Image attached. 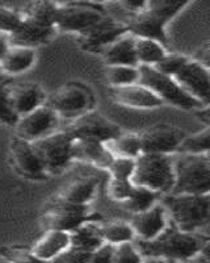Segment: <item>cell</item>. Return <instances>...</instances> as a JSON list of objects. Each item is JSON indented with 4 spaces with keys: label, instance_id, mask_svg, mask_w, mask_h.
I'll return each mask as SVG.
<instances>
[{
    "label": "cell",
    "instance_id": "cell-9",
    "mask_svg": "<svg viewBox=\"0 0 210 263\" xmlns=\"http://www.w3.org/2000/svg\"><path fill=\"white\" fill-rule=\"evenodd\" d=\"M107 13L93 4L87 3H57L55 28L62 32H71L79 34L80 32L96 24L105 17Z\"/></svg>",
    "mask_w": 210,
    "mask_h": 263
},
{
    "label": "cell",
    "instance_id": "cell-30",
    "mask_svg": "<svg viewBox=\"0 0 210 263\" xmlns=\"http://www.w3.org/2000/svg\"><path fill=\"white\" fill-rule=\"evenodd\" d=\"M160 197V194L155 191H151L144 187H138L134 185V190L132 191L130 196L126 199L125 201L120 204L122 208L126 211H129L132 215L134 213L143 212V211L149 210L154 204H156V200Z\"/></svg>",
    "mask_w": 210,
    "mask_h": 263
},
{
    "label": "cell",
    "instance_id": "cell-38",
    "mask_svg": "<svg viewBox=\"0 0 210 263\" xmlns=\"http://www.w3.org/2000/svg\"><path fill=\"white\" fill-rule=\"evenodd\" d=\"M143 257L135 248L134 242H123L114 246L112 263H142Z\"/></svg>",
    "mask_w": 210,
    "mask_h": 263
},
{
    "label": "cell",
    "instance_id": "cell-27",
    "mask_svg": "<svg viewBox=\"0 0 210 263\" xmlns=\"http://www.w3.org/2000/svg\"><path fill=\"white\" fill-rule=\"evenodd\" d=\"M107 149L113 157L135 159L142 153L138 133H121L118 137L105 142Z\"/></svg>",
    "mask_w": 210,
    "mask_h": 263
},
{
    "label": "cell",
    "instance_id": "cell-10",
    "mask_svg": "<svg viewBox=\"0 0 210 263\" xmlns=\"http://www.w3.org/2000/svg\"><path fill=\"white\" fill-rule=\"evenodd\" d=\"M128 33L125 21L116 20L108 15L78 34L81 48L92 53H102L104 49L116 39Z\"/></svg>",
    "mask_w": 210,
    "mask_h": 263
},
{
    "label": "cell",
    "instance_id": "cell-31",
    "mask_svg": "<svg viewBox=\"0 0 210 263\" xmlns=\"http://www.w3.org/2000/svg\"><path fill=\"white\" fill-rule=\"evenodd\" d=\"M105 78H107V82L111 84V87H123L138 83V66H107Z\"/></svg>",
    "mask_w": 210,
    "mask_h": 263
},
{
    "label": "cell",
    "instance_id": "cell-37",
    "mask_svg": "<svg viewBox=\"0 0 210 263\" xmlns=\"http://www.w3.org/2000/svg\"><path fill=\"white\" fill-rule=\"evenodd\" d=\"M134 190V184L130 180H121L109 178L107 184V195L111 200L121 204L130 196L132 191Z\"/></svg>",
    "mask_w": 210,
    "mask_h": 263
},
{
    "label": "cell",
    "instance_id": "cell-16",
    "mask_svg": "<svg viewBox=\"0 0 210 263\" xmlns=\"http://www.w3.org/2000/svg\"><path fill=\"white\" fill-rule=\"evenodd\" d=\"M8 96L13 111L18 117L34 111L36 108L45 104L46 100V93L42 87L30 81L20 83L8 82Z\"/></svg>",
    "mask_w": 210,
    "mask_h": 263
},
{
    "label": "cell",
    "instance_id": "cell-3",
    "mask_svg": "<svg viewBox=\"0 0 210 263\" xmlns=\"http://www.w3.org/2000/svg\"><path fill=\"white\" fill-rule=\"evenodd\" d=\"M175 182L171 195H202L210 191V157L205 154L172 156ZM168 195V194H167Z\"/></svg>",
    "mask_w": 210,
    "mask_h": 263
},
{
    "label": "cell",
    "instance_id": "cell-24",
    "mask_svg": "<svg viewBox=\"0 0 210 263\" xmlns=\"http://www.w3.org/2000/svg\"><path fill=\"white\" fill-rule=\"evenodd\" d=\"M36 62V49L9 45L8 50L0 60V69L7 77L23 74Z\"/></svg>",
    "mask_w": 210,
    "mask_h": 263
},
{
    "label": "cell",
    "instance_id": "cell-45",
    "mask_svg": "<svg viewBox=\"0 0 210 263\" xmlns=\"http://www.w3.org/2000/svg\"><path fill=\"white\" fill-rule=\"evenodd\" d=\"M142 263H175V262H171V260H167V259H162V258L147 257V258H143Z\"/></svg>",
    "mask_w": 210,
    "mask_h": 263
},
{
    "label": "cell",
    "instance_id": "cell-23",
    "mask_svg": "<svg viewBox=\"0 0 210 263\" xmlns=\"http://www.w3.org/2000/svg\"><path fill=\"white\" fill-rule=\"evenodd\" d=\"M134 41L135 37L128 32L109 44L101 53L107 66H138L135 57Z\"/></svg>",
    "mask_w": 210,
    "mask_h": 263
},
{
    "label": "cell",
    "instance_id": "cell-7",
    "mask_svg": "<svg viewBox=\"0 0 210 263\" xmlns=\"http://www.w3.org/2000/svg\"><path fill=\"white\" fill-rule=\"evenodd\" d=\"M100 216L91 213L88 205H76L62 200L60 197L46 205L42 213V224L46 230L72 232L88 221H99Z\"/></svg>",
    "mask_w": 210,
    "mask_h": 263
},
{
    "label": "cell",
    "instance_id": "cell-29",
    "mask_svg": "<svg viewBox=\"0 0 210 263\" xmlns=\"http://www.w3.org/2000/svg\"><path fill=\"white\" fill-rule=\"evenodd\" d=\"M100 236L104 242L111 243L113 246L134 241V232L130 228L129 222L122 221V220H114V221L100 224Z\"/></svg>",
    "mask_w": 210,
    "mask_h": 263
},
{
    "label": "cell",
    "instance_id": "cell-43",
    "mask_svg": "<svg viewBox=\"0 0 210 263\" xmlns=\"http://www.w3.org/2000/svg\"><path fill=\"white\" fill-rule=\"evenodd\" d=\"M118 6L122 7L125 11H129L130 16L135 15V13L141 12L142 9L146 6V2H135V0H128V2H121Z\"/></svg>",
    "mask_w": 210,
    "mask_h": 263
},
{
    "label": "cell",
    "instance_id": "cell-42",
    "mask_svg": "<svg viewBox=\"0 0 210 263\" xmlns=\"http://www.w3.org/2000/svg\"><path fill=\"white\" fill-rule=\"evenodd\" d=\"M113 250V245L104 242L91 253L90 258H88V263H112Z\"/></svg>",
    "mask_w": 210,
    "mask_h": 263
},
{
    "label": "cell",
    "instance_id": "cell-18",
    "mask_svg": "<svg viewBox=\"0 0 210 263\" xmlns=\"http://www.w3.org/2000/svg\"><path fill=\"white\" fill-rule=\"evenodd\" d=\"M23 16V15H21ZM57 28L42 21L23 16L20 28L8 37L9 45L36 49L37 46L46 44L54 37Z\"/></svg>",
    "mask_w": 210,
    "mask_h": 263
},
{
    "label": "cell",
    "instance_id": "cell-13",
    "mask_svg": "<svg viewBox=\"0 0 210 263\" xmlns=\"http://www.w3.org/2000/svg\"><path fill=\"white\" fill-rule=\"evenodd\" d=\"M92 96L90 91L79 83H66L53 92L50 96V107L58 115L67 117H76L83 112L90 111Z\"/></svg>",
    "mask_w": 210,
    "mask_h": 263
},
{
    "label": "cell",
    "instance_id": "cell-20",
    "mask_svg": "<svg viewBox=\"0 0 210 263\" xmlns=\"http://www.w3.org/2000/svg\"><path fill=\"white\" fill-rule=\"evenodd\" d=\"M109 93L114 103L134 109H154L164 104L155 93L139 83L123 87H111Z\"/></svg>",
    "mask_w": 210,
    "mask_h": 263
},
{
    "label": "cell",
    "instance_id": "cell-41",
    "mask_svg": "<svg viewBox=\"0 0 210 263\" xmlns=\"http://www.w3.org/2000/svg\"><path fill=\"white\" fill-rule=\"evenodd\" d=\"M91 253L70 245L51 263H88Z\"/></svg>",
    "mask_w": 210,
    "mask_h": 263
},
{
    "label": "cell",
    "instance_id": "cell-2",
    "mask_svg": "<svg viewBox=\"0 0 210 263\" xmlns=\"http://www.w3.org/2000/svg\"><path fill=\"white\" fill-rule=\"evenodd\" d=\"M170 222L177 229L196 233L207 227L210 220L209 194L202 195H171L163 197L162 203Z\"/></svg>",
    "mask_w": 210,
    "mask_h": 263
},
{
    "label": "cell",
    "instance_id": "cell-40",
    "mask_svg": "<svg viewBox=\"0 0 210 263\" xmlns=\"http://www.w3.org/2000/svg\"><path fill=\"white\" fill-rule=\"evenodd\" d=\"M107 170L109 171L111 178H113V179L130 180L133 170H134V159L114 157Z\"/></svg>",
    "mask_w": 210,
    "mask_h": 263
},
{
    "label": "cell",
    "instance_id": "cell-39",
    "mask_svg": "<svg viewBox=\"0 0 210 263\" xmlns=\"http://www.w3.org/2000/svg\"><path fill=\"white\" fill-rule=\"evenodd\" d=\"M0 258L7 263H48L34 257L30 250L21 248L0 249Z\"/></svg>",
    "mask_w": 210,
    "mask_h": 263
},
{
    "label": "cell",
    "instance_id": "cell-35",
    "mask_svg": "<svg viewBox=\"0 0 210 263\" xmlns=\"http://www.w3.org/2000/svg\"><path fill=\"white\" fill-rule=\"evenodd\" d=\"M23 23V16L20 11L0 6V33L9 37L20 28Z\"/></svg>",
    "mask_w": 210,
    "mask_h": 263
},
{
    "label": "cell",
    "instance_id": "cell-19",
    "mask_svg": "<svg viewBox=\"0 0 210 263\" xmlns=\"http://www.w3.org/2000/svg\"><path fill=\"white\" fill-rule=\"evenodd\" d=\"M9 152L16 170L21 175L30 179H42L45 177V170L29 141L23 140L16 135L12 136L9 141Z\"/></svg>",
    "mask_w": 210,
    "mask_h": 263
},
{
    "label": "cell",
    "instance_id": "cell-5",
    "mask_svg": "<svg viewBox=\"0 0 210 263\" xmlns=\"http://www.w3.org/2000/svg\"><path fill=\"white\" fill-rule=\"evenodd\" d=\"M138 83L155 93L163 103H170L184 111H197L205 107L195 98L186 93L171 77L160 74L151 66H138Z\"/></svg>",
    "mask_w": 210,
    "mask_h": 263
},
{
    "label": "cell",
    "instance_id": "cell-1",
    "mask_svg": "<svg viewBox=\"0 0 210 263\" xmlns=\"http://www.w3.org/2000/svg\"><path fill=\"white\" fill-rule=\"evenodd\" d=\"M143 258H162V259L171 260L175 263H185L192 260L206 245H209L207 239H202L197 233H188L177 229L172 222H168L165 229L158 237L151 241H133Z\"/></svg>",
    "mask_w": 210,
    "mask_h": 263
},
{
    "label": "cell",
    "instance_id": "cell-14",
    "mask_svg": "<svg viewBox=\"0 0 210 263\" xmlns=\"http://www.w3.org/2000/svg\"><path fill=\"white\" fill-rule=\"evenodd\" d=\"M179 86L196 100L209 107L210 103V75L209 67L189 57L185 65L174 77Z\"/></svg>",
    "mask_w": 210,
    "mask_h": 263
},
{
    "label": "cell",
    "instance_id": "cell-34",
    "mask_svg": "<svg viewBox=\"0 0 210 263\" xmlns=\"http://www.w3.org/2000/svg\"><path fill=\"white\" fill-rule=\"evenodd\" d=\"M189 60L188 55H184L180 53H167L159 62L153 66L156 71H159L160 74H164L167 77L174 78L177 72L180 71L181 67L186 63Z\"/></svg>",
    "mask_w": 210,
    "mask_h": 263
},
{
    "label": "cell",
    "instance_id": "cell-22",
    "mask_svg": "<svg viewBox=\"0 0 210 263\" xmlns=\"http://www.w3.org/2000/svg\"><path fill=\"white\" fill-rule=\"evenodd\" d=\"M70 246V233L63 230H46L36 245L30 249L32 254L44 262L51 263Z\"/></svg>",
    "mask_w": 210,
    "mask_h": 263
},
{
    "label": "cell",
    "instance_id": "cell-11",
    "mask_svg": "<svg viewBox=\"0 0 210 263\" xmlns=\"http://www.w3.org/2000/svg\"><path fill=\"white\" fill-rule=\"evenodd\" d=\"M59 124V115L50 105H41L18 119L15 125L16 136L29 142L50 135Z\"/></svg>",
    "mask_w": 210,
    "mask_h": 263
},
{
    "label": "cell",
    "instance_id": "cell-28",
    "mask_svg": "<svg viewBox=\"0 0 210 263\" xmlns=\"http://www.w3.org/2000/svg\"><path fill=\"white\" fill-rule=\"evenodd\" d=\"M135 57L138 66H155L168 53L164 46L150 39H138L134 41Z\"/></svg>",
    "mask_w": 210,
    "mask_h": 263
},
{
    "label": "cell",
    "instance_id": "cell-44",
    "mask_svg": "<svg viewBox=\"0 0 210 263\" xmlns=\"http://www.w3.org/2000/svg\"><path fill=\"white\" fill-rule=\"evenodd\" d=\"M9 48V41H8V37L6 34H2L0 33V60L3 58V55L6 54V51L8 50Z\"/></svg>",
    "mask_w": 210,
    "mask_h": 263
},
{
    "label": "cell",
    "instance_id": "cell-12",
    "mask_svg": "<svg viewBox=\"0 0 210 263\" xmlns=\"http://www.w3.org/2000/svg\"><path fill=\"white\" fill-rule=\"evenodd\" d=\"M185 135L183 129L167 124L149 126L138 133L142 153H158L170 156L176 153Z\"/></svg>",
    "mask_w": 210,
    "mask_h": 263
},
{
    "label": "cell",
    "instance_id": "cell-15",
    "mask_svg": "<svg viewBox=\"0 0 210 263\" xmlns=\"http://www.w3.org/2000/svg\"><path fill=\"white\" fill-rule=\"evenodd\" d=\"M168 215L162 204L156 203L143 212L134 213L129 225L134 232V239L151 241L159 236L168 225Z\"/></svg>",
    "mask_w": 210,
    "mask_h": 263
},
{
    "label": "cell",
    "instance_id": "cell-21",
    "mask_svg": "<svg viewBox=\"0 0 210 263\" xmlns=\"http://www.w3.org/2000/svg\"><path fill=\"white\" fill-rule=\"evenodd\" d=\"M72 159L107 170L114 158L105 144L90 140H72Z\"/></svg>",
    "mask_w": 210,
    "mask_h": 263
},
{
    "label": "cell",
    "instance_id": "cell-4",
    "mask_svg": "<svg viewBox=\"0 0 210 263\" xmlns=\"http://www.w3.org/2000/svg\"><path fill=\"white\" fill-rule=\"evenodd\" d=\"M130 182L138 187H144L158 194H170L175 182L174 163L170 154L141 153L134 159Z\"/></svg>",
    "mask_w": 210,
    "mask_h": 263
},
{
    "label": "cell",
    "instance_id": "cell-26",
    "mask_svg": "<svg viewBox=\"0 0 210 263\" xmlns=\"http://www.w3.org/2000/svg\"><path fill=\"white\" fill-rule=\"evenodd\" d=\"M104 241L100 236V224L97 221L84 222L83 225L70 232V245L74 248L92 253Z\"/></svg>",
    "mask_w": 210,
    "mask_h": 263
},
{
    "label": "cell",
    "instance_id": "cell-8",
    "mask_svg": "<svg viewBox=\"0 0 210 263\" xmlns=\"http://www.w3.org/2000/svg\"><path fill=\"white\" fill-rule=\"evenodd\" d=\"M65 130L72 140H90L97 142H108L122 133L120 126L100 112L87 111L74 117Z\"/></svg>",
    "mask_w": 210,
    "mask_h": 263
},
{
    "label": "cell",
    "instance_id": "cell-36",
    "mask_svg": "<svg viewBox=\"0 0 210 263\" xmlns=\"http://www.w3.org/2000/svg\"><path fill=\"white\" fill-rule=\"evenodd\" d=\"M8 82L0 84V123L9 126H15L20 117L13 111L11 102H9Z\"/></svg>",
    "mask_w": 210,
    "mask_h": 263
},
{
    "label": "cell",
    "instance_id": "cell-33",
    "mask_svg": "<svg viewBox=\"0 0 210 263\" xmlns=\"http://www.w3.org/2000/svg\"><path fill=\"white\" fill-rule=\"evenodd\" d=\"M191 2H177V0H150L146 2V8L153 12L154 15L159 16L160 18L170 23L174 17H176L179 13L189 6Z\"/></svg>",
    "mask_w": 210,
    "mask_h": 263
},
{
    "label": "cell",
    "instance_id": "cell-32",
    "mask_svg": "<svg viewBox=\"0 0 210 263\" xmlns=\"http://www.w3.org/2000/svg\"><path fill=\"white\" fill-rule=\"evenodd\" d=\"M210 150V129L205 126L201 130L185 135L181 144L177 147L176 153H184V154H205ZM175 153V154H176Z\"/></svg>",
    "mask_w": 210,
    "mask_h": 263
},
{
    "label": "cell",
    "instance_id": "cell-17",
    "mask_svg": "<svg viewBox=\"0 0 210 263\" xmlns=\"http://www.w3.org/2000/svg\"><path fill=\"white\" fill-rule=\"evenodd\" d=\"M126 27H128V32L134 37L154 40V41L160 42L164 48L170 45V40L165 32L167 23L159 16L150 12L146 6L141 12L130 16L129 20L126 21Z\"/></svg>",
    "mask_w": 210,
    "mask_h": 263
},
{
    "label": "cell",
    "instance_id": "cell-25",
    "mask_svg": "<svg viewBox=\"0 0 210 263\" xmlns=\"http://www.w3.org/2000/svg\"><path fill=\"white\" fill-rule=\"evenodd\" d=\"M97 190V180L93 177H80L67 183L60 191L62 200L76 205H88L95 197Z\"/></svg>",
    "mask_w": 210,
    "mask_h": 263
},
{
    "label": "cell",
    "instance_id": "cell-46",
    "mask_svg": "<svg viewBox=\"0 0 210 263\" xmlns=\"http://www.w3.org/2000/svg\"><path fill=\"white\" fill-rule=\"evenodd\" d=\"M4 82H8V77H7V75L2 71V69H0V84L4 83Z\"/></svg>",
    "mask_w": 210,
    "mask_h": 263
},
{
    "label": "cell",
    "instance_id": "cell-47",
    "mask_svg": "<svg viewBox=\"0 0 210 263\" xmlns=\"http://www.w3.org/2000/svg\"><path fill=\"white\" fill-rule=\"evenodd\" d=\"M0 263H2V260H0Z\"/></svg>",
    "mask_w": 210,
    "mask_h": 263
},
{
    "label": "cell",
    "instance_id": "cell-6",
    "mask_svg": "<svg viewBox=\"0 0 210 263\" xmlns=\"http://www.w3.org/2000/svg\"><path fill=\"white\" fill-rule=\"evenodd\" d=\"M30 144L45 173H60L72 161V138L66 130H55Z\"/></svg>",
    "mask_w": 210,
    "mask_h": 263
}]
</instances>
